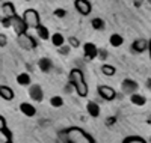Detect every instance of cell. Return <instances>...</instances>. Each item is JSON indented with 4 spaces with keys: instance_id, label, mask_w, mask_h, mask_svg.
<instances>
[{
    "instance_id": "25",
    "label": "cell",
    "mask_w": 151,
    "mask_h": 143,
    "mask_svg": "<svg viewBox=\"0 0 151 143\" xmlns=\"http://www.w3.org/2000/svg\"><path fill=\"white\" fill-rule=\"evenodd\" d=\"M50 104H52L53 107H62L64 106V99H62V97H53L52 99H50Z\"/></svg>"
},
{
    "instance_id": "15",
    "label": "cell",
    "mask_w": 151,
    "mask_h": 143,
    "mask_svg": "<svg viewBox=\"0 0 151 143\" xmlns=\"http://www.w3.org/2000/svg\"><path fill=\"white\" fill-rule=\"evenodd\" d=\"M148 48V42L145 41V39H136L134 42H133V50L136 51V53H144V51Z\"/></svg>"
},
{
    "instance_id": "14",
    "label": "cell",
    "mask_w": 151,
    "mask_h": 143,
    "mask_svg": "<svg viewBox=\"0 0 151 143\" xmlns=\"http://www.w3.org/2000/svg\"><path fill=\"white\" fill-rule=\"evenodd\" d=\"M0 97L6 101H12L14 99V90L9 86H0Z\"/></svg>"
},
{
    "instance_id": "7",
    "label": "cell",
    "mask_w": 151,
    "mask_h": 143,
    "mask_svg": "<svg viewBox=\"0 0 151 143\" xmlns=\"http://www.w3.org/2000/svg\"><path fill=\"white\" fill-rule=\"evenodd\" d=\"M30 87H29V95H30V98L33 99V101H36V102H41L42 99H44V90H42V87L40 86V84H29Z\"/></svg>"
},
{
    "instance_id": "21",
    "label": "cell",
    "mask_w": 151,
    "mask_h": 143,
    "mask_svg": "<svg viewBox=\"0 0 151 143\" xmlns=\"http://www.w3.org/2000/svg\"><path fill=\"white\" fill-rule=\"evenodd\" d=\"M52 42H53V45H56V47L64 45V42H65V36L62 35V33H55V35H52Z\"/></svg>"
},
{
    "instance_id": "10",
    "label": "cell",
    "mask_w": 151,
    "mask_h": 143,
    "mask_svg": "<svg viewBox=\"0 0 151 143\" xmlns=\"http://www.w3.org/2000/svg\"><path fill=\"white\" fill-rule=\"evenodd\" d=\"M83 53H85V57H86V59L92 60V59H95L97 54H98V48H97V45L92 44V42H86V44L83 45Z\"/></svg>"
},
{
    "instance_id": "16",
    "label": "cell",
    "mask_w": 151,
    "mask_h": 143,
    "mask_svg": "<svg viewBox=\"0 0 151 143\" xmlns=\"http://www.w3.org/2000/svg\"><path fill=\"white\" fill-rule=\"evenodd\" d=\"M130 101H132V104H134V106H145L147 98L144 95H141V94L134 92V94L130 95Z\"/></svg>"
},
{
    "instance_id": "24",
    "label": "cell",
    "mask_w": 151,
    "mask_h": 143,
    "mask_svg": "<svg viewBox=\"0 0 151 143\" xmlns=\"http://www.w3.org/2000/svg\"><path fill=\"white\" fill-rule=\"evenodd\" d=\"M91 24H92V27H94L95 30H100V29L104 27V21H103L101 18H94V20L91 21Z\"/></svg>"
},
{
    "instance_id": "27",
    "label": "cell",
    "mask_w": 151,
    "mask_h": 143,
    "mask_svg": "<svg viewBox=\"0 0 151 143\" xmlns=\"http://www.w3.org/2000/svg\"><path fill=\"white\" fill-rule=\"evenodd\" d=\"M6 44H8V38H6V35L0 33V47H5Z\"/></svg>"
},
{
    "instance_id": "35",
    "label": "cell",
    "mask_w": 151,
    "mask_h": 143,
    "mask_svg": "<svg viewBox=\"0 0 151 143\" xmlns=\"http://www.w3.org/2000/svg\"><path fill=\"white\" fill-rule=\"evenodd\" d=\"M26 2H30V0H26Z\"/></svg>"
},
{
    "instance_id": "12",
    "label": "cell",
    "mask_w": 151,
    "mask_h": 143,
    "mask_svg": "<svg viewBox=\"0 0 151 143\" xmlns=\"http://www.w3.org/2000/svg\"><path fill=\"white\" fill-rule=\"evenodd\" d=\"M86 110H88V114H89L91 118H98L100 116V106L94 101H89L86 104Z\"/></svg>"
},
{
    "instance_id": "32",
    "label": "cell",
    "mask_w": 151,
    "mask_h": 143,
    "mask_svg": "<svg viewBox=\"0 0 151 143\" xmlns=\"http://www.w3.org/2000/svg\"><path fill=\"white\" fill-rule=\"evenodd\" d=\"M115 121H116L115 118H107V122H106V124H107V125H112V124L115 122Z\"/></svg>"
},
{
    "instance_id": "37",
    "label": "cell",
    "mask_w": 151,
    "mask_h": 143,
    "mask_svg": "<svg viewBox=\"0 0 151 143\" xmlns=\"http://www.w3.org/2000/svg\"><path fill=\"white\" fill-rule=\"evenodd\" d=\"M150 122H151V118H150Z\"/></svg>"
},
{
    "instance_id": "36",
    "label": "cell",
    "mask_w": 151,
    "mask_h": 143,
    "mask_svg": "<svg viewBox=\"0 0 151 143\" xmlns=\"http://www.w3.org/2000/svg\"><path fill=\"white\" fill-rule=\"evenodd\" d=\"M148 2H150V3H151V0H148Z\"/></svg>"
},
{
    "instance_id": "29",
    "label": "cell",
    "mask_w": 151,
    "mask_h": 143,
    "mask_svg": "<svg viewBox=\"0 0 151 143\" xmlns=\"http://www.w3.org/2000/svg\"><path fill=\"white\" fill-rule=\"evenodd\" d=\"M5 128H6V121L3 116H0V131H3Z\"/></svg>"
},
{
    "instance_id": "1",
    "label": "cell",
    "mask_w": 151,
    "mask_h": 143,
    "mask_svg": "<svg viewBox=\"0 0 151 143\" xmlns=\"http://www.w3.org/2000/svg\"><path fill=\"white\" fill-rule=\"evenodd\" d=\"M60 137L64 143H95V140L79 127H71L68 129H64Z\"/></svg>"
},
{
    "instance_id": "26",
    "label": "cell",
    "mask_w": 151,
    "mask_h": 143,
    "mask_svg": "<svg viewBox=\"0 0 151 143\" xmlns=\"http://www.w3.org/2000/svg\"><path fill=\"white\" fill-rule=\"evenodd\" d=\"M55 15H56L58 18H64V17L67 15V11L62 9V8H58V9H55Z\"/></svg>"
},
{
    "instance_id": "6",
    "label": "cell",
    "mask_w": 151,
    "mask_h": 143,
    "mask_svg": "<svg viewBox=\"0 0 151 143\" xmlns=\"http://www.w3.org/2000/svg\"><path fill=\"white\" fill-rule=\"evenodd\" d=\"M97 90H98L100 97H101L103 99H106V101H112V99H115V97H116L115 89L110 87V86H104V84H101V86H98Z\"/></svg>"
},
{
    "instance_id": "4",
    "label": "cell",
    "mask_w": 151,
    "mask_h": 143,
    "mask_svg": "<svg viewBox=\"0 0 151 143\" xmlns=\"http://www.w3.org/2000/svg\"><path fill=\"white\" fill-rule=\"evenodd\" d=\"M17 42H18V45H20L23 50H33L35 45H36L35 41H33V38L29 36L26 32L17 35Z\"/></svg>"
},
{
    "instance_id": "18",
    "label": "cell",
    "mask_w": 151,
    "mask_h": 143,
    "mask_svg": "<svg viewBox=\"0 0 151 143\" xmlns=\"http://www.w3.org/2000/svg\"><path fill=\"white\" fill-rule=\"evenodd\" d=\"M2 11H3L5 17H8V18H11V17L15 15V8H14V5H12V3H5V5L2 6Z\"/></svg>"
},
{
    "instance_id": "8",
    "label": "cell",
    "mask_w": 151,
    "mask_h": 143,
    "mask_svg": "<svg viewBox=\"0 0 151 143\" xmlns=\"http://www.w3.org/2000/svg\"><path fill=\"white\" fill-rule=\"evenodd\" d=\"M137 87H139V84H137L134 80H130V79H125V80L122 82V84H121L122 92H124V94H127V95L134 94L136 90H137Z\"/></svg>"
},
{
    "instance_id": "22",
    "label": "cell",
    "mask_w": 151,
    "mask_h": 143,
    "mask_svg": "<svg viewBox=\"0 0 151 143\" xmlns=\"http://www.w3.org/2000/svg\"><path fill=\"white\" fill-rule=\"evenodd\" d=\"M101 72L104 75L110 77V75H113L116 72V69H115V66H112V65H103V66H101Z\"/></svg>"
},
{
    "instance_id": "19",
    "label": "cell",
    "mask_w": 151,
    "mask_h": 143,
    "mask_svg": "<svg viewBox=\"0 0 151 143\" xmlns=\"http://www.w3.org/2000/svg\"><path fill=\"white\" fill-rule=\"evenodd\" d=\"M109 42H110V45H112V47H121V45H122V42H124V38H122L121 35H118V33H113V35L110 36Z\"/></svg>"
},
{
    "instance_id": "2",
    "label": "cell",
    "mask_w": 151,
    "mask_h": 143,
    "mask_svg": "<svg viewBox=\"0 0 151 143\" xmlns=\"http://www.w3.org/2000/svg\"><path fill=\"white\" fill-rule=\"evenodd\" d=\"M70 83L73 84L74 90L77 92L79 97H88L89 94V87H88L86 82H85V77H83V72L77 68L71 69L70 72Z\"/></svg>"
},
{
    "instance_id": "30",
    "label": "cell",
    "mask_w": 151,
    "mask_h": 143,
    "mask_svg": "<svg viewBox=\"0 0 151 143\" xmlns=\"http://www.w3.org/2000/svg\"><path fill=\"white\" fill-rule=\"evenodd\" d=\"M59 51H60L62 54H68V53H70V47H64V45H60V50H59Z\"/></svg>"
},
{
    "instance_id": "31",
    "label": "cell",
    "mask_w": 151,
    "mask_h": 143,
    "mask_svg": "<svg viewBox=\"0 0 151 143\" xmlns=\"http://www.w3.org/2000/svg\"><path fill=\"white\" fill-rule=\"evenodd\" d=\"M70 42H71V45H73V47H77V45H79V41L76 39V38H71Z\"/></svg>"
},
{
    "instance_id": "33",
    "label": "cell",
    "mask_w": 151,
    "mask_h": 143,
    "mask_svg": "<svg viewBox=\"0 0 151 143\" xmlns=\"http://www.w3.org/2000/svg\"><path fill=\"white\" fill-rule=\"evenodd\" d=\"M147 87L151 90V79H148V80H147Z\"/></svg>"
},
{
    "instance_id": "9",
    "label": "cell",
    "mask_w": 151,
    "mask_h": 143,
    "mask_svg": "<svg viewBox=\"0 0 151 143\" xmlns=\"http://www.w3.org/2000/svg\"><path fill=\"white\" fill-rule=\"evenodd\" d=\"M74 8L77 9V12L79 14H82V15H88L91 12V3L88 2V0H76L74 2Z\"/></svg>"
},
{
    "instance_id": "20",
    "label": "cell",
    "mask_w": 151,
    "mask_h": 143,
    "mask_svg": "<svg viewBox=\"0 0 151 143\" xmlns=\"http://www.w3.org/2000/svg\"><path fill=\"white\" fill-rule=\"evenodd\" d=\"M36 32H38V36H40L42 41H45V39H48V38H50V32H48V29L44 27V26H41V24L36 27Z\"/></svg>"
},
{
    "instance_id": "5",
    "label": "cell",
    "mask_w": 151,
    "mask_h": 143,
    "mask_svg": "<svg viewBox=\"0 0 151 143\" xmlns=\"http://www.w3.org/2000/svg\"><path fill=\"white\" fill-rule=\"evenodd\" d=\"M11 27L15 30V33H17V35L24 33V32L27 30V27H26V24H24L23 18H21V17H18L17 14H15L14 17H11Z\"/></svg>"
},
{
    "instance_id": "17",
    "label": "cell",
    "mask_w": 151,
    "mask_h": 143,
    "mask_svg": "<svg viewBox=\"0 0 151 143\" xmlns=\"http://www.w3.org/2000/svg\"><path fill=\"white\" fill-rule=\"evenodd\" d=\"M17 83L20 86H29L30 84V75L27 72H21L17 75Z\"/></svg>"
},
{
    "instance_id": "38",
    "label": "cell",
    "mask_w": 151,
    "mask_h": 143,
    "mask_svg": "<svg viewBox=\"0 0 151 143\" xmlns=\"http://www.w3.org/2000/svg\"><path fill=\"white\" fill-rule=\"evenodd\" d=\"M0 2H2V0H0Z\"/></svg>"
},
{
    "instance_id": "11",
    "label": "cell",
    "mask_w": 151,
    "mask_h": 143,
    "mask_svg": "<svg viewBox=\"0 0 151 143\" xmlns=\"http://www.w3.org/2000/svg\"><path fill=\"white\" fill-rule=\"evenodd\" d=\"M20 110H21L23 114L29 116V118H32V116L36 114V109H35V106H32L30 102H21L20 104Z\"/></svg>"
},
{
    "instance_id": "34",
    "label": "cell",
    "mask_w": 151,
    "mask_h": 143,
    "mask_svg": "<svg viewBox=\"0 0 151 143\" xmlns=\"http://www.w3.org/2000/svg\"><path fill=\"white\" fill-rule=\"evenodd\" d=\"M148 48H150V57H151V41H150V44H148Z\"/></svg>"
},
{
    "instance_id": "3",
    "label": "cell",
    "mask_w": 151,
    "mask_h": 143,
    "mask_svg": "<svg viewBox=\"0 0 151 143\" xmlns=\"http://www.w3.org/2000/svg\"><path fill=\"white\" fill-rule=\"evenodd\" d=\"M23 21L27 29H36L40 26V15L35 9H26L23 15Z\"/></svg>"
},
{
    "instance_id": "28",
    "label": "cell",
    "mask_w": 151,
    "mask_h": 143,
    "mask_svg": "<svg viewBox=\"0 0 151 143\" xmlns=\"http://www.w3.org/2000/svg\"><path fill=\"white\" fill-rule=\"evenodd\" d=\"M2 26H3V27H11V18L5 17V18L2 20Z\"/></svg>"
},
{
    "instance_id": "13",
    "label": "cell",
    "mask_w": 151,
    "mask_h": 143,
    "mask_svg": "<svg viewBox=\"0 0 151 143\" xmlns=\"http://www.w3.org/2000/svg\"><path fill=\"white\" fill-rule=\"evenodd\" d=\"M38 66H40V69L42 72H50L52 68H53V63L48 57H42V59H40V62H38Z\"/></svg>"
},
{
    "instance_id": "23",
    "label": "cell",
    "mask_w": 151,
    "mask_h": 143,
    "mask_svg": "<svg viewBox=\"0 0 151 143\" xmlns=\"http://www.w3.org/2000/svg\"><path fill=\"white\" fill-rule=\"evenodd\" d=\"M122 143H147V142L142 137H139V136H130L127 139H124Z\"/></svg>"
}]
</instances>
